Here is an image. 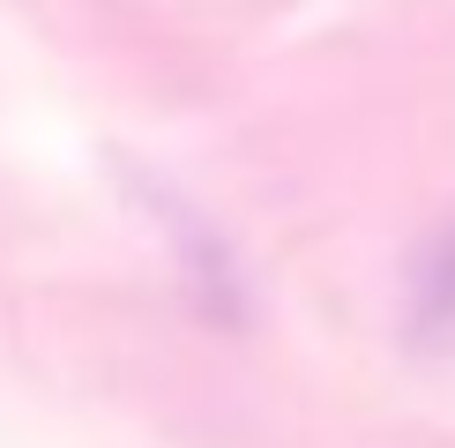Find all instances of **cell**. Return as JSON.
Masks as SVG:
<instances>
[{
	"instance_id": "cell-1",
	"label": "cell",
	"mask_w": 455,
	"mask_h": 448,
	"mask_svg": "<svg viewBox=\"0 0 455 448\" xmlns=\"http://www.w3.org/2000/svg\"><path fill=\"white\" fill-rule=\"evenodd\" d=\"M411 329L426 336H448L455 329V232H441L411 276Z\"/></svg>"
}]
</instances>
